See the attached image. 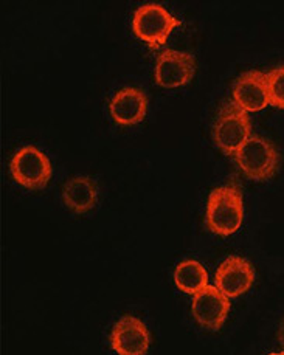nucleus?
Listing matches in <instances>:
<instances>
[{
    "instance_id": "f257e3e1",
    "label": "nucleus",
    "mask_w": 284,
    "mask_h": 355,
    "mask_svg": "<svg viewBox=\"0 0 284 355\" xmlns=\"http://www.w3.org/2000/svg\"><path fill=\"white\" fill-rule=\"evenodd\" d=\"M244 219L242 191L237 182L216 187L207 200L206 223L210 232L221 236L235 233Z\"/></svg>"
},
{
    "instance_id": "f03ea898",
    "label": "nucleus",
    "mask_w": 284,
    "mask_h": 355,
    "mask_svg": "<svg viewBox=\"0 0 284 355\" xmlns=\"http://www.w3.org/2000/svg\"><path fill=\"white\" fill-rule=\"evenodd\" d=\"M211 134L222 153L235 155L236 150L252 135V121L249 112L237 106L233 100L226 101L217 110Z\"/></svg>"
},
{
    "instance_id": "7ed1b4c3",
    "label": "nucleus",
    "mask_w": 284,
    "mask_h": 355,
    "mask_svg": "<svg viewBox=\"0 0 284 355\" xmlns=\"http://www.w3.org/2000/svg\"><path fill=\"white\" fill-rule=\"evenodd\" d=\"M237 168L250 179L266 180L272 177L280 166V153L266 137L252 134L249 140L236 150Z\"/></svg>"
},
{
    "instance_id": "20e7f679",
    "label": "nucleus",
    "mask_w": 284,
    "mask_h": 355,
    "mask_svg": "<svg viewBox=\"0 0 284 355\" xmlns=\"http://www.w3.org/2000/svg\"><path fill=\"white\" fill-rule=\"evenodd\" d=\"M181 24V19L171 15L167 6L158 2L142 3L137 6L134 15H132L134 33L144 42H148L151 47L163 44L171 30Z\"/></svg>"
},
{
    "instance_id": "39448f33",
    "label": "nucleus",
    "mask_w": 284,
    "mask_h": 355,
    "mask_svg": "<svg viewBox=\"0 0 284 355\" xmlns=\"http://www.w3.org/2000/svg\"><path fill=\"white\" fill-rule=\"evenodd\" d=\"M10 171L17 183L33 189L47 185L53 174L47 154L33 144H25L16 150L11 157Z\"/></svg>"
},
{
    "instance_id": "423d86ee",
    "label": "nucleus",
    "mask_w": 284,
    "mask_h": 355,
    "mask_svg": "<svg viewBox=\"0 0 284 355\" xmlns=\"http://www.w3.org/2000/svg\"><path fill=\"white\" fill-rule=\"evenodd\" d=\"M196 71V58L188 50L165 49L156 58L154 76L163 87H179L187 84Z\"/></svg>"
},
{
    "instance_id": "0eeeda50",
    "label": "nucleus",
    "mask_w": 284,
    "mask_h": 355,
    "mask_svg": "<svg viewBox=\"0 0 284 355\" xmlns=\"http://www.w3.org/2000/svg\"><path fill=\"white\" fill-rule=\"evenodd\" d=\"M149 341L147 324L134 315H123L112 327L110 346L118 355H144Z\"/></svg>"
},
{
    "instance_id": "6e6552de",
    "label": "nucleus",
    "mask_w": 284,
    "mask_h": 355,
    "mask_svg": "<svg viewBox=\"0 0 284 355\" xmlns=\"http://www.w3.org/2000/svg\"><path fill=\"white\" fill-rule=\"evenodd\" d=\"M230 311V300L216 286H207L193 295L191 312L202 327L217 331L226 323Z\"/></svg>"
},
{
    "instance_id": "1a4fd4ad",
    "label": "nucleus",
    "mask_w": 284,
    "mask_h": 355,
    "mask_svg": "<svg viewBox=\"0 0 284 355\" xmlns=\"http://www.w3.org/2000/svg\"><path fill=\"white\" fill-rule=\"evenodd\" d=\"M216 287L227 298L240 297L255 281V268L246 258L232 254L221 262L216 270Z\"/></svg>"
},
{
    "instance_id": "9d476101",
    "label": "nucleus",
    "mask_w": 284,
    "mask_h": 355,
    "mask_svg": "<svg viewBox=\"0 0 284 355\" xmlns=\"http://www.w3.org/2000/svg\"><path fill=\"white\" fill-rule=\"evenodd\" d=\"M148 95L142 87L126 85L117 90L109 101V110L114 120L122 126H131L142 121L147 115Z\"/></svg>"
},
{
    "instance_id": "9b49d317",
    "label": "nucleus",
    "mask_w": 284,
    "mask_h": 355,
    "mask_svg": "<svg viewBox=\"0 0 284 355\" xmlns=\"http://www.w3.org/2000/svg\"><path fill=\"white\" fill-rule=\"evenodd\" d=\"M233 101L247 112L261 110L270 103L267 78L261 70H247L233 83Z\"/></svg>"
},
{
    "instance_id": "f8f14e48",
    "label": "nucleus",
    "mask_w": 284,
    "mask_h": 355,
    "mask_svg": "<svg viewBox=\"0 0 284 355\" xmlns=\"http://www.w3.org/2000/svg\"><path fill=\"white\" fill-rule=\"evenodd\" d=\"M62 200L72 211L85 213L95 207L98 185L90 175H74L64 183Z\"/></svg>"
},
{
    "instance_id": "ddd939ff",
    "label": "nucleus",
    "mask_w": 284,
    "mask_h": 355,
    "mask_svg": "<svg viewBox=\"0 0 284 355\" xmlns=\"http://www.w3.org/2000/svg\"><path fill=\"white\" fill-rule=\"evenodd\" d=\"M174 282L182 292L196 295L208 286V273L199 261L183 259L174 270Z\"/></svg>"
},
{
    "instance_id": "4468645a",
    "label": "nucleus",
    "mask_w": 284,
    "mask_h": 355,
    "mask_svg": "<svg viewBox=\"0 0 284 355\" xmlns=\"http://www.w3.org/2000/svg\"><path fill=\"white\" fill-rule=\"evenodd\" d=\"M266 78L270 103L276 107L284 109V62L270 69Z\"/></svg>"
},
{
    "instance_id": "2eb2a0df",
    "label": "nucleus",
    "mask_w": 284,
    "mask_h": 355,
    "mask_svg": "<svg viewBox=\"0 0 284 355\" xmlns=\"http://www.w3.org/2000/svg\"><path fill=\"white\" fill-rule=\"evenodd\" d=\"M276 338H278V343L284 347V318L281 320V323L278 326V331H276Z\"/></svg>"
},
{
    "instance_id": "dca6fc26",
    "label": "nucleus",
    "mask_w": 284,
    "mask_h": 355,
    "mask_svg": "<svg viewBox=\"0 0 284 355\" xmlns=\"http://www.w3.org/2000/svg\"><path fill=\"white\" fill-rule=\"evenodd\" d=\"M269 355H284V351H281V352H272V354H269Z\"/></svg>"
}]
</instances>
